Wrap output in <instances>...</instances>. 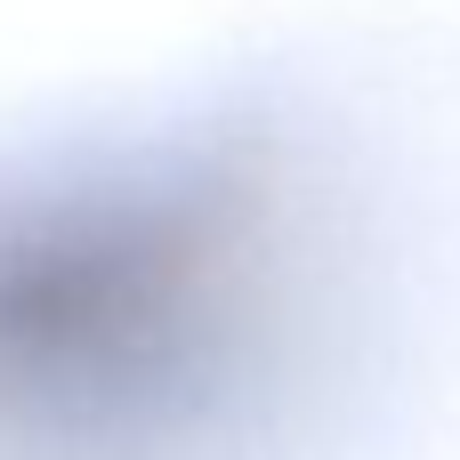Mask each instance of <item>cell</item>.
Segmentation results:
<instances>
[{
  "label": "cell",
  "mask_w": 460,
  "mask_h": 460,
  "mask_svg": "<svg viewBox=\"0 0 460 460\" xmlns=\"http://www.w3.org/2000/svg\"><path fill=\"white\" fill-rule=\"evenodd\" d=\"M299 129L162 121L0 162V460H259L340 332Z\"/></svg>",
  "instance_id": "cell-1"
}]
</instances>
